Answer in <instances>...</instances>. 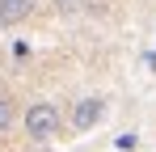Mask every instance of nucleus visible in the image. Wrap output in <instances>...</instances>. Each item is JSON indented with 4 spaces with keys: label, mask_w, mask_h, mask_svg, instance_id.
Returning a JSON list of instances; mask_svg holds the SVG:
<instances>
[{
    "label": "nucleus",
    "mask_w": 156,
    "mask_h": 152,
    "mask_svg": "<svg viewBox=\"0 0 156 152\" xmlns=\"http://www.w3.org/2000/svg\"><path fill=\"white\" fill-rule=\"evenodd\" d=\"M59 127H63V118H59V110H55L51 101H34L26 110V135L30 139H55L59 135Z\"/></svg>",
    "instance_id": "obj_1"
},
{
    "label": "nucleus",
    "mask_w": 156,
    "mask_h": 152,
    "mask_svg": "<svg viewBox=\"0 0 156 152\" xmlns=\"http://www.w3.org/2000/svg\"><path fill=\"white\" fill-rule=\"evenodd\" d=\"M101 118H105V101L101 97H80L76 106H72V127H76V131H93Z\"/></svg>",
    "instance_id": "obj_2"
},
{
    "label": "nucleus",
    "mask_w": 156,
    "mask_h": 152,
    "mask_svg": "<svg viewBox=\"0 0 156 152\" xmlns=\"http://www.w3.org/2000/svg\"><path fill=\"white\" fill-rule=\"evenodd\" d=\"M30 9H34V0H0V25H17V21H26Z\"/></svg>",
    "instance_id": "obj_3"
},
{
    "label": "nucleus",
    "mask_w": 156,
    "mask_h": 152,
    "mask_svg": "<svg viewBox=\"0 0 156 152\" xmlns=\"http://www.w3.org/2000/svg\"><path fill=\"white\" fill-rule=\"evenodd\" d=\"M9 123H13V101L0 97V131H9Z\"/></svg>",
    "instance_id": "obj_4"
},
{
    "label": "nucleus",
    "mask_w": 156,
    "mask_h": 152,
    "mask_svg": "<svg viewBox=\"0 0 156 152\" xmlns=\"http://www.w3.org/2000/svg\"><path fill=\"white\" fill-rule=\"evenodd\" d=\"M55 9H59V13H76L80 0H55Z\"/></svg>",
    "instance_id": "obj_5"
}]
</instances>
